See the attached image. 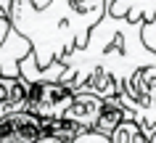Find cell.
I'll return each instance as SVG.
<instances>
[{"mask_svg":"<svg viewBox=\"0 0 156 143\" xmlns=\"http://www.w3.org/2000/svg\"><path fill=\"white\" fill-rule=\"evenodd\" d=\"M108 141H111V143H151V141H148V133L138 125V122H132V119L122 122V125L114 130V135H111Z\"/></svg>","mask_w":156,"mask_h":143,"instance_id":"obj_10","label":"cell"},{"mask_svg":"<svg viewBox=\"0 0 156 143\" xmlns=\"http://www.w3.org/2000/svg\"><path fill=\"white\" fill-rule=\"evenodd\" d=\"M42 135H48L45 122L29 111L0 119V143H37Z\"/></svg>","mask_w":156,"mask_h":143,"instance_id":"obj_5","label":"cell"},{"mask_svg":"<svg viewBox=\"0 0 156 143\" xmlns=\"http://www.w3.org/2000/svg\"><path fill=\"white\" fill-rule=\"evenodd\" d=\"M140 32L143 21L114 19L106 13L82 48L61 59L66 64V74L61 82L77 93L87 77L103 74L124 90L138 74H154L156 56L143 45Z\"/></svg>","mask_w":156,"mask_h":143,"instance_id":"obj_2","label":"cell"},{"mask_svg":"<svg viewBox=\"0 0 156 143\" xmlns=\"http://www.w3.org/2000/svg\"><path fill=\"white\" fill-rule=\"evenodd\" d=\"M103 98L98 95H90V93H74V101L72 106L66 109L64 122L72 125L77 133H87V130H95L98 125V117L103 111Z\"/></svg>","mask_w":156,"mask_h":143,"instance_id":"obj_6","label":"cell"},{"mask_svg":"<svg viewBox=\"0 0 156 143\" xmlns=\"http://www.w3.org/2000/svg\"><path fill=\"white\" fill-rule=\"evenodd\" d=\"M106 16V0H13L11 21L40 69L82 48Z\"/></svg>","mask_w":156,"mask_h":143,"instance_id":"obj_1","label":"cell"},{"mask_svg":"<svg viewBox=\"0 0 156 143\" xmlns=\"http://www.w3.org/2000/svg\"><path fill=\"white\" fill-rule=\"evenodd\" d=\"M106 13L127 21H154L156 0H106Z\"/></svg>","mask_w":156,"mask_h":143,"instance_id":"obj_8","label":"cell"},{"mask_svg":"<svg viewBox=\"0 0 156 143\" xmlns=\"http://www.w3.org/2000/svg\"><path fill=\"white\" fill-rule=\"evenodd\" d=\"M130 117V111L124 109L122 103H119V98H108L106 103H103V111H101V117H98V125H95V133L101 135H106V138H111L114 135V130L122 122H127Z\"/></svg>","mask_w":156,"mask_h":143,"instance_id":"obj_9","label":"cell"},{"mask_svg":"<svg viewBox=\"0 0 156 143\" xmlns=\"http://www.w3.org/2000/svg\"><path fill=\"white\" fill-rule=\"evenodd\" d=\"M146 133H148V141L156 143V127H151V130H146Z\"/></svg>","mask_w":156,"mask_h":143,"instance_id":"obj_14","label":"cell"},{"mask_svg":"<svg viewBox=\"0 0 156 143\" xmlns=\"http://www.w3.org/2000/svg\"><path fill=\"white\" fill-rule=\"evenodd\" d=\"M37 143H69V141H64V138H58V135H50V133H48V135H42Z\"/></svg>","mask_w":156,"mask_h":143,"instance_id":"obj_13","label":"cell"},{"mask_svg":"<svg viewBox=\"0 0 156 143\" xmlns=\"http://www.w3.org/2000/svg\"><path fill=\"white\" fill-rule=\"evenodd\" d=\"M29 106V82L24 77H0V119L21 114Z\"/></svg>","mask_w":156,"mask_h":143,"instance_id":"obj_7","label":"cell"},{"mask_svg":"<svg viewBox=\"0 0 156 143\" xmlns=\"http://www.w3.org/2000/svg\"><path fill=\"white\" fill-rule=\"evenodd\" d=\"M140 37H143V45L156 56V19H154V21H143V32H140ZM140 77H143V80H156V72H154V74H140Z\"/></svg>","mask_w":156,"mask_h":143,"instance_id":"obj_11","label":"cell"},{"mask_svg":"<svg viewBox=\"0 0 156 143\" xmlns=\"http://www.w3.org/2000/svg\"><path fill=\"white\" fill-rule=\"evenodd\" d=\"M119 103L130 111L132 122H138L143 130L156 127V80L135 77L119 95Z\"/></svg>","mask_w":156,"mask_h":143,"instance_id":"obj_4","label":"cell"},{"mask_svg":"<svg viewBox=\"0 0 156 143\" xmlns=\"http://www.w3.org/2000/svg\"><path fill=\"white\" fill-rule=\"evenodd\" d=\"M72 101H74V93L64 82H34V85H29V106H27V111L48 125V122L64 119Z\"/></svg>","mask_w":156,"mask_h":143,"instance_id":"obj_3","label":"cell"},{"mask_svg":"<svg viewBox=\"0 0 156 143\" xmlns=\"http://www.w3.org/2000/svg\"><path fill=\"white\" fill-rule=\"evenodd\" d=\"M69 143H111V141H108L106 135L95 133V130H87V133H80L77 138H72Z\"/></svg>","mask_w":156,"mask_h":143,"instance_id":"obj_12","label":"cell"}]
</instances>
